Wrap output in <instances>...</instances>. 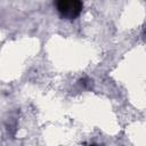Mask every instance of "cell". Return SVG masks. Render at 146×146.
<instances>
[{
	"label": "cell",
	"instance_id": "1",
	"mask_svg": "<svg viewBox=\"0 0 146 146\" xmlns=\"http://www.w3.org/2000/svg\"><path fill=\"white\" fill-rule=\"evenodd\" d=\"M56 8L60 17L74 19L81 14L83 3L79 0H60L56 2Z\"/></svg>",
	"mask_w": 146,
	"mask_h": 146
},
{
	"label": "cell",
	"instance_id": "2",
	"mask_svg": "<svg viewBox=\"0 0 146 146\" xmlns=\"http://www.w3.org/2000/svg\"><path fill=\"white\" fill-rule=\"evenodd\" d=\"M91 146H96V145H91Z\"/></svg>",
	"mask_w": 146,
	"mask_h": 146
}]
</instances>
